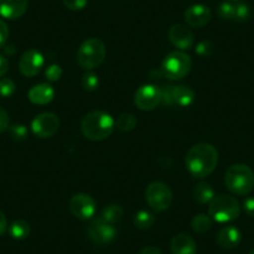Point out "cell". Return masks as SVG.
I'll return each instance as SVG.
<instances>
[{
  "mask_svg": "<svg viewBox=\"0 0 254 254\" xmlns=\"http://www.w3.org/2000/svg\"><path fill=\"white\" fill-rule=\"evenodd\" d=\"M186 168L194 178H204L211 175L218 163V152L211 143H197L186 155Z\"/></svg>",
  "mask_w": 254,
  "mask_h": 254,
  "instance_id": "6da1fadb",
  "label": "cell"
},
{
  "mask_svg": "<svg viewBox=\"0 0 254 254\" xmlns=\"http://www.w3.org/2000/svg\"><path fill=\"white\" fill-rule=\"evenodd\" d=\"M115 127L114 117L105 111L89 112L81 121L82 135L92 141H102L110 137Z\"/></svg>",
  "mask_w": 254,
  "mask_h": 254,
  "instance_id": "7a4b0ae2",
  "label": "cell"
},
{
  "mask_svg": "<svg viewBox=\"0 0 254 254\" xmlns=\"http://www.w3.org/2000/svg\"><path fill=\"white\" fill-rule=\"evenodd\" d=\"M227 188L237 196H247L254 188V172L243 163L232 165L224 175Z\"/></svg>",
  "mask_w": 254,
  "mask_h": 254,
  "instance_id": "3957f363",
  "label": "cell"
},
{
  "mask_svg": "<svg viewBox=\"0 0 254 254\" xmlns=\"http://www.w3.org/2000/svg\"><path fill=\"white\" fill-rule=\"evenodd\" d=\"M106 58V46L104 41L97 38L85 40L80 45L76 54V61L85 70L96 69Z\"/></svg>",
  "mask_w": 254,
  "mask_h": 254,
  "instance_id": "277c9868",
  "label": "cell"
},
{
  "mask_svg": "<svg viewBox=\"0 0 254 254\" xmlns=\"http://www.w3.org/2000/svg\"><path fill=\"white\" fill-rule=\"evenodd\" d=\"M209 216L218 223H229L238 219L241 214V206L234 197L227 194L214 196L209 202Z\"/></svg>",
  "mask_w": 254,
  "mask_h": 254,
  "instance_id": "5b68a950",
  "label": "cell"
},
{
  "mask_svg": "<svg viewBox=\"0 0 254 254\" xmlns=\"http://www.w3.org/2000/svg\"><path fill=\"white\" fill-rule=\"evenodd\" d=\"M192 69V60L190 55L183 51H172L163 59L161 70L163 76L170 80H181L187 76Z\"/></svg>",
  "mask_w": 254,
  "mask_h": 254,
  "instance_id": "8992f818",
  "label": "cell"
},
{
  "mask_svg": "<svg viewBox=\"0 0 254 254\" xmlns=\"http://www.w3.org/2000/svg\"><path fill=\"white\" fill-rule=\"evenodd\" d=\"M196 100V94L190 87L167 85L161 89V104L168 107H188Z\"/></svg>",
  "mask_w": 254,
  "mask_h": 254,
  "instance_id": "52a82bcc",
  "label": "cell"
},
{
  "mask_svg": "<svg viewBox=\"0 0 254 254\" xmlns=\"http://www.w3.org/2000/svg\"><path fill=\"white\" fill-rule=\"evenodd\" d=\"M172 199L173 194L170 187L160 181L150 183L146 190V201L148 206L156 212H163L170 208Z\"/></svg>",
  "mask_w": 254,
  "mask_h": 254,
  "instance_id": "ba28073f",
  "label": "cell"
},
{
  "mask_svg": "<svg viewBox=\"0 0 254 254\" xmlns=\"http://www.w3.org/2000/svg\"><path fill=\"white\" fill-rule=\"evenodd\" d=\"M60 120L53 112H43L35 116L31 122V131L39 138L53 137L59 131Z\"/></svg>",
  "mask_w": 254,
  "mask_h": 254,
  "instance_id": "9c48e42d",
  "label": "cell"
},
{
  "mask_svg": "<svg viewBox=\"0 0 254 254\" xmlns=\"http://www.w3.org/2000/svg\"><path fill=\"white\" fill-rule=\"evenodd\" d=\"M87 234L94 243L109 244L117 237V229L115 228V224L109 223L100 217L91 221L87 227Z\"/></svg>",
  "mask_w": 254,
  "mask_h": 254,
  "instance_id": "30bf717a",
  "label": "cell"
},
{
  "mask_svg": "<svg viewBox=\"0 0 254 254\" xmlns=\"http://www.w3.org/2000/svg\"><path fill=\"white\" fill-rule=\"evenodd\" d=\"M133 101L141 111H152L161 104V89L152 84L142 85L136 91Z\"/></svg>",
  "mask_w": 254,
  "mask_h": 254,
  "instance_id": "8fae6325",
  "label": "cell"
},
{
  "mask_svg": "<svg viewBox=\"0 0 254 254\" xmlns=\"http://www.w3.org/2000/svg\"><path fill=\"white\" fill-rule=\"evenodd\" d=\"M70 211L76 218L87 221L91 219L96 213V202L90 194L76 193L70 199Z\"/></svg>",
  "mask_w": 254,
  "mask_h": 254,
  "instance_id": "7c38bea8",
  "label": "cell"
},
{
  "mask_svg": "<svg viewBox=\"0 0 254 254\" xmlns=\"http://www.w3.org/2000/svg\"><path fill=\"white\" fill-rule=\"evenodd\" d=\"M45 63L44 55L35 49L25 51L19 60V70L25 77H34L41 71Z\"/></svg>",
  "mask_w": 254,
  "mask_h": 254,
  "instance_id": "4fadbf2b",
  "label": "cell"
},
{
  "mask_svg": "<svg viewBox=\"0 0 254 254\" xmlns=\"http://www.w3.org/2000/svg\"><path fill=\"white\" fill-rule=\"evenodd\" d=\"M168 39H170L171 44L181 51L188 50L194 44L193 33L183 24H175L171 26L170 31H168Z\"/></svg>",
  "mask_w": 254,
  "mask_h": 254,
  "instance_id": "5bb4252c",
  "label": "cell"
},
{
  "mask_svg": "<svg viewBox=\"0 0 254 254\" xmlns=\"http://www.w3.org/2000/svg\"><path fill=\"white\" fill-rule=\"evenodd\" d=\"M212 19V11L203 4H193L186 10L185 20L190 28H202Z\"/></svg>",
  "mask_w": 254,
  "mask_h": 254,
  "instance_id": "9a60e30c",
  "label": "cell"
},
{
  "mask_svg": "<svg viewBox=\"0 0 254 254\" xmlns=\"http://www.w3.org/2000/svg\"><path fill=\"white\" fill-rule=\"evenodd\" d=\"M29 0H0V16L8 20H15L26 13Z\"/></svg>",
  "mask_w": 254,
  "mask_h": 254,
  "instance_id": "2e32d148",
  "label": "cell"
},
{
  "mask_svg": "<svg viewBox=\"0 0 254 254\" xmlns=\"http://www.w3.org/2000/svg\"><path fill=\"white\" fill-rule=\"evenodd\" d=\"M55 97V90L50 84H39L31 87L28 92L29 101L35 105H48Z\"/></svg>",
  "mask_w": 254,
  "mask_h": 254,
  "instance_id": "e0dca14e",
  "label": "cell"
},
{
  "mask_svg": "<svg viewBox=\"0 0 254 254\" xmlns=\"http://www.w3.org/2000/svg\"><path fill=\"white\" fill-rule=\"evenodd\" d=\"M171 252L172 254H196L197 244L190 236L186 233H180L172 238Z\"/></svg>",
  "mask_w": 254,
  "mask_h": 254,
  "instance_id": "ac0fdd59",
  "label": "cell"
},
{
  "mask_svg": "<svg viewBox=\"0 0 254 254\" xmlns=\"http://www.w3.org/2000/svg\"><path fill=\"white\" fill-rule=\"evenodd\" d=\"M241 232H239V229L236 228L234 226L223 227V228L218 232V236H217V242H218L219 246L224 249H234L236 247H238L239 243H241Z\"/></svg>",
  "mask_w": 254,
  "mask_h": 254,
  "instance_id": "d6986e66",
  "label": "cell"
},
{
  "mask_svg": "<svg viewBox=\"0 0 254 254\" xmlns=\"http://www.w3.org/2000/svg\"><path fill=\"white\" fill-rule=\"evenodd\" d=\"M214 196L216 193H214L213 187L208 182H199L193 190L194 199L201 204L209 203L214 198Z\"/></svg>",
  "mask_w": 254,
  "mask_h": 254,
  "instance_id": "ffe728a7",
  "label": "cell"
},
{
  "mask_svg": "<svg viewBox=\"0 0 254 254\" xmlns=\"http://www.w3.org/2000/svg\"><path fill=\"white\" fill-rule=\"evenodd\" d=\"M8 231L11 238L21 241V239L28 238L30 234V224L25 219H16L8 227Z\"/></svg>",
  "mask_w": 254,
  "mask_h": 254,
  "instance_id": "44dd1931",
  "label": "cell"
},
{
  "mask_svg": "<svg viewBox=\"0 0 254 254\" xmlns=\"http://www.w3.org/2000/svg\"><path fill=\"white\" fill-rule=\"evenodd\" d=\"M122 217H124V209H122V207L120 206V204H107V206L102 209L101 218L111 224L119 223L122 219Z\"/></svg>",
  "mask_w": 254,
  "mask_h": 254,
  "instance_id": "7402d4cb",
  "label": "cell"
},
{
  "mask_svg": "<svg viewBox=\"0 0 254 254\" xmlns=\"http://www.w3.org/2000/svg\"><path fill=\"white\" fill-rule=\"evenodd\" d=\"M115 125H116L117 128L120 131H122V132H130V131H132L135 128L136 125H137V119H136L135 115L127 114L126 112V114H121L117 117V120L115 121Z\"/></svg>",
  "mask_w": 254,
  "mask_h": 254,
  "instance_id": "603a6c76",
  "label": "cell"
},
{
  "mask_svg": "<svg viewBox=\"0 0 254 254\" xmlns=\"http://www.w3.org/2000/svg\"><path fill=\"white\" fill-rule=\"evenodd\" d=\"M212 223H213V219L211 218L209 214H197L192 219V229L196 233H206L207 231L212 228Z\"/></svg>",
  "mask_w": 254,
  "mask_h": 254,
  "instance_id": "cb8c5ba5",
  "label": "cell"
},
{
  "mask_svg": "<svg viewBox=\"0 0 254 254\" xmlns=\"http://www.w3.org/2000/svg\"><path fill=\"white\" fill-rule=\"evenodd\" d=\"M133 223L138 229H142V231L151 228L155 223V214L150 211H145V209L137 212L135 219H133Z\"/></svg>",
  "mask_w": 254,
  "mask_h": 254,
  "instance_id": "d4e9b609",
  "label": "cell"
},
{
  "mask_svg": "<svg viewBox=\"0 0 254 254\" xmlns=\"http://www.w3.org/2000/svg\"><path fill=\"white\" fill-rule=\"evenodd\" d=\"M100 85V80L99 76H97L95 72H86V74L82 75V79H81V86L85 91H95L97 90Z\"/></svg>",
  "mask_w": 254,
  "mask_h": 254,
  "instance_id": "484cf974",
  "label": "cell"
},
{
  "mask_svg": "<svg viewBox=\"0 0 254 254\" xmlns=\"http://www.w3.org/2000/svg\"><path fill=\"white\" fill-rule=\"evenodd\" d=\"M251 16V9L246 3H237L234 4V19L233 20L238 23H244Z\"/></svg>",
  "mask_w": 254,
  "mask_h": 254,
  "instance_id": "4316f807",
  "label": "cell"
},
{
  "mask_svg": "<svg viewBox=\"0 0 254 254\" xmlns=\"http://www.w3.org/2000/svg\"><path fill=\"white\" fill-rule=\"evenodd\" d=\"M15 82L9 77H1L0 79V96L1 97H10L15 92Z\"/></svg>",
  "mask_w": 254,
  "mask_h": 254,
  "instance_id": "83f0119b",
  "label": "cell"
},
{
  "mask_svg": "<svg viewBox=\"0 0 254 254\" xmlns=\"http://www.w3.org/2000/svg\"><path fill=\"white\" fill-rule=\"evenodd\" d=\"M218 16L222 20H233L234 19V4L229 3V1H224V3L219 4L218 9H217Z\"/></svg>",
  "mask_w": 254,
  "mask_h": 254,
  "instance_id": "f1b7e54d",
  "label": "cell"
},
{
  "mask_svg": "<svg viewBox=\"0 0 254 254\" xmlns=\"http://www.w3.org/2000/svg\"><path fill=\"white\" fill-rule=\"evenodd\" d=\"M9 133H10V137L15 141H24L28 137V128L26 126L21 124L13 125V126L9 127Z\"/></svg>",
  "mask_w": 254,
  "mask_h": 254,
  "instance_id": "f546056e",
  "label": "cell"
},
{
  "mask_svg": "<svg viewBox=\"0 0 254 254\" xmlns=\"http://www.w3.org/2000/svg\"><path fill=\"white\" fill-rule=\"evenodd\" d=\"M61 76H63V69H61L60 65H58V64H51V65H49V66L46 67L45 77L48 81H59V80L61 79Z\"/></svg>",
  "mask_w": 254,
  "mask_h": 254,
  "instance_id": "4dcf8cb0",
  "label": "cell"
},
{
  "mask_svg": "<svg viewBox=\"0 0 254 254\" xmlns=\"http://www.w3.org/2000/svg\"><path fill=\"white\" fill-rule=\"evenodd\" d=\"M214 51V45L208 40H203L201 43L197 44L196 46V54H198L199 56H211Z\"/></svg>",
  "mask_w": 254,
  "mask_h": 254,
  "instance_id": "1f68e13d",
  "label": "cell"
},
{
  "mask_svg": "<svg viewBox=\"0 0 254 254\" xmlns=\"http://www.w3.org/2000/svg\"><path fill=\"white\" fill-rule=\"evenodd\" d=\"M65 8H67L71 11L82 10L87 5L89 0H63Z\"/></svg>",
  "mask_w": 254,
  "mask_h": 254,
  "instance_id": "d6a6232c",
  "label": "cell"
},
{
  "mask_svg": "<svg viewBox=\"0 0 254 254\" xmlns=\"http://www.w3.org/2000/svg\"><path fill=\"white\" fill-rule=\"evenodd\" d=\"M9 127H10V119L8 112L3 107H0V133L8 131Z\"/></svg>",
  "mask_w": 254,
  "mask_h": 254,
  "instance_id": "836d02e7",
  "label": "cell"
},
{
  "mask_svg": "<svg viewBox=\"0 0 254 254\" xmlns=\"http://www.w3.org/2000/svg\"><path fill=\"white\" fill-rule=\"evenodd\" d=\"M9 38V28L5 21L0 19V49L4 48Z\"/></svg>",
  "mask_w": 254,
  "mask_h": 254,
  "instance_id": "e575fe53",
  "label": "cell"
},
{
  "mask_svg": "<svg viewBox=\"0 0 254 254\" xmlns=\"http://www.w3.org/2000/svg\"><path fill=\"white\" fill-rule=\"evenodd\" d=\"M243 209L249 217L254 218V197H248L243 202Z\"/></svg>",
  "mask_w": 254,
  "mask_h": 254,
  "instance_id": "d590c367",
  "label": "cell"
},
{
  "mask_svg": "<svg viewBox=\"0 0 254 254\" xmlns=\"http://www.w3.org/2000/svg\"><path fill=\"white\" fill-rule=\"evenodd\" d=\"M9 70V61L4 55H0V79L5 76Z\"/></svg>",
  "mask_w": 254,
  "mask_h": 254,
  "instance_id": "8d00e7d4",
  "label": "cell"
},
{
  "mask_svg": "<svg viewBox=\"0 0 254 254\" xmlns=\"http://www.w3.org/2000/svg\"><path fill=\"white\" fill-rule=\"evenodd\" d=\"M8 231V222H6V217L3 212L0 211V237L5 234V232Z\"/></svg>",
  "mask_w": 254,
  "mask_h": 254,
  "instance_id": "74e56055",
  "label": "cell"
},
{
  "mask_svg": "<svg viewBox=\"0 0 254 254\" xmlns=\"http://www.w3.org/2000/svg\"><path fill=\"white\" fill-rule=\"evenodd\" d=\"M138 254H162V252H161V249L157 248V247L148 246L145 247L143 249H141Z\"/></svg>",
  "mask_w": 254,
  "mask_h": 254,
  "instance_id": "f35d334b",
  "label": "cell"
},
{
  "mask_svg": "<svg viewBox=\"0 0 254 254\" xmlns=\"http://www.w3.org/2000/svg\"><path fill=\"white\" fill-rule=\"evenodd\" d=\"M226 1H229V3H238L239 0H226Z\"/></svg>",
  "mask_w": 254,
  "mask_h": 254,
  "instance_id": "ab89813d",
  "label": "cell"
},
{
  "mask_svg": "<svg viewBox=\"0 0 254 254\" xmlns=\"http://www.w3.org/2000/svg\"><path fill=\"white\" fill-rule=\"evenodd\" d=\"M249 254H254V249H253V251H252V252H251V253H249Z\"/></svg>",
  "mask_w": 254,
  "mask_h": 254,
  "instance_id": "60d3db41",
  "label": "cell"
}]
</instances>
